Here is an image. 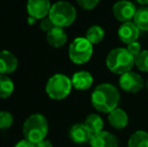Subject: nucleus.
I'll return each mask as SVG.
<instances>
[{"label": "nucleus", "instance_id": "obj_12", "mask_svg": "<svg viewBox=\"0 0 148 147\" xmlns=\"http://www.w3.org/2000/svg\"><path fill=\"white\" fill-rule=\"evenodd\" d=\"M118 144L117 137L107 131H102L93 135L90 141L91 147H118Z\"/></svg>", "mask_w": 148, "mask_h": 147}, {"label": "nucleus", "instance_id": "obj_11", "mask_svg": "<svg viewBox=\"0 0 148 147\" xmlns=\"http://www.w3.org/2000/svg\"><path fill=\"white\" fill-rule=\"evenodd\" d=\"M18 66V61L16 57L9 51H0V74L9 75L12 74Z\"/></svg>", "mask_w": 148, "mask_h": 147}, {"label": "nucleus", "instance_id": "obj_9", "mask_svg": "<svg viewBox=\"0 0 148 147\" xmlns=\"http://www.w3.org/2000/svg\"><path fill=\"white\" fill-rule=\"evenodd\" d=\"M51 4L49 0H28L26 4L27 13L35 19H42L49 15Z\"/></svg>", "mask_w": 148, "mask_h": 147}, {"label": "nucleus", "instance_id": "obj_26", "mask_svg": "<svg viewBox=\"0 0 148 147\" xmlns=\"http://www.w3.org/2000/svg\"><path fill=\"white\" fill-rule=\"evenodd\" d=\"M39 26H40V29L42 31H45V32H49L51 29H53L55 27L53 25V21L49 19V17H45L41 19L40 23H39Z\"/></svg>", "mask_w": 148, "mask_h": 147}, {"label": "nucleus", "instance_id": "obj_23", "mask_svg": "<svg viewBox=\"0 0 148 147\" xmlns=\"http://www.w3.org/2000/svg\"><path fill=\"white\" fill-rule=\"evenodd\" d=\"M13 124V116L8 111H0V130H6Z\"/></svg>", "mask_w": 148, "mask_h": 147}, {"label": "nucleus", "instance_id": "obj_3", "mask_svg": "<svg viewBox=\"0 0 148 147\" xmlns=\"http://www.w3.org/2000/svg\"><path fill=\"white\" fill-rule=\"evenodd\" d=\"M106 64L112 73L123 75L131 71L134 65V57L127 51V49L119 47L110 51Z\"/></svg>", "mask_w": 148, "mask_h": 147}, {"label": "nucleus", "instance_id": "obj_21", "mask_svg": "<svg viewBox=\"0 0 148 147\" xmlns=\"http://www.w3.org/2000/svg\"><path fill=\"white\" fill-rule=\"evenodd\" d=\"M105 36V31L99 25H93L88 29L86 34V38L88 39L92 44H97L101 42Z\"/></svg>", "mask_w": 148, "mask_h": 147}, {"label": "nucleus", "instance_id": "obj_17", "mask_svg": "<svg viewBox=\"0 0 148 147\" xmlns=\"http://www.w3.org/2000/svg\"><path fill=\"white\" fill-rule=\"evenodd\" d=\"M84 124L90 130L92 135H96V134L103 131L104 122L98 114H90L88 117L86 118Z\"/></svg>", "mask_w": 148, "mask_h": 147}, {"label": "nucleus", "instance_id": "obj_8", "mask_svg": "<svg viewBox=\"0 0 148 147\" xmlns=\"http://www.w3.org/2000/svg\"><path fill=\"white\" fill-rule=\"evenodd\" d=\"M136 11L135 5L128 0H120L113 6L114 16L116 19L122 22L130 21V19L134 18Z\"/></svg>", "mask_w": 148, "mask_h": 147}, {"label": "nucleus", "instance_id": "obj_7", "mask_svg": "<svg viewBox=\"0 0 148 147\" xmlns=\"http://www.w3.org/2000/svg\"><path fill=\"white\" fill-rule=\"evenodd\" d=\"M119 84H120V87L123 90L128 93H137L144 86L142 77L139 74L131 71L121 75Z\"/></svg>", "mask_w": 148, "mask_h": 147}, {"label": "nucleus", "instance_id": "obj_27", "mask_svg": "<svg viewBox=\"0 0 148 147\" xmlns=\"http://www.w3.org/2000/svg\"><path fill=\"white\" fill-rule=\"evenodd\" d=\"M13 147H35V144H33L32 142L28 141L26 139H23L18 141Z\"/></svg>", "mask_w": 148, "mask_h": 147}, {"label": "nucleus", "instance_id": "obj_24", "mask_svg": "<svg viewBox=\"0 0 148 147\" xmlns=\"http://www.w3.org/2000/svg\"><path fill=\"white\" fill-rule=\"evenodd\" d=\"M100 0H77L78 4L82 8L87 10H91L97 6V4L99 3Z\"/></svg>", "mask_w": 148, "mask_h": 147}, {"label": "nucleus", "instance_id": "obj_5", "mask_svg": "<svg viewBox=\"0 0 148 147\" xmlns=\"http://www.w3.org/2000/svg\"><path fill=\"white\" fill-rule=\"evenodd\" d=\"M72 87V80L70 78L62 74H57L47 81L45 92L53 100H62L69 96Z\"/></svg>", "mask_w": 148, "mask_h": 147}, {"label": "nucleus", "instance_id": "obj_6", "mask_svg": "<svg viewBox=\"0 0 148 147\" xmlns=\"http://www.w3.org/2000/svg\"><path fill=\"white\" fill-rule=\"evenodd\" d=\"M93 55V44L86 37H77L69 47V57L71 61L77 65L89 62Z\"/></svg>", "mask_w": 148, "mask_h": 147}, {"label": "nucleus", "instance_id": "obj_10", "mask_svg": "<svg viewBox=\"0 0 148 147\" xmlns=\"http://www.w3.org/2000/svg\"><path fill=\"white\" fill-rule=\"evenodd\" d=\"M139 30L140 29L137 27V25L134 22H123L122 25L119 27L118 36L122 42L129 44V43L137 40L139 36Z\"/></svg>", "mask_w": 148, "mask_h": 147}, {"label": "nucleus", "instance_id": "obj_18", "mask_svg": "<svg viewBox=\"0 0 148 147\" xmlns=\"http://www.w3.org/2000/svg\"><path fill=\"white\" fill-rule=\"evenodd\" d=\"M128 147H148V133L142 130L134 132L128 140Z\"/></svg>", "mask_w": 148, "mask_h": 147}, {"label": "nucleus", "instance_id": "obj_30", "mask_svg": "<svg viewBox=\"0 0 148 147\" xmlns=\"http://www.w3.org/2000/svg\"><path fill=\"white\" fill-rule=\"evenodd\" d=\"M36 21V19H35V18H33V17H28V22H29V24H33L34 23V22Z\"/></svg>", "mask_w": 148, "mask_h": 147}, {"label": "nucleus", "instance_id": "obj_31", "mask_svg": "<svg viewBox=\"0 0 148 147\" xmlns=\"http://www.w3.org/2000/svg\"><path fill=\"white\" fill-rule=\"evenodd\" d=\"M146 88H147V90H148V80H147V82H146Z\"/></svg>", "mask_w": 148, "mask_h": 147}, {"label": "nucleus", "instance_id": "obj_4", "mask_svg": "<svg viewBox=\"0 0 148 147\" xmlns=\"http://www.w3.org/2000/svg\"><path fill=\"white\" fill-rule=\"evenodd\" d=\"M49 17L55 26L64 28L70 26L76 20L77 11L69 2L59 1L51 5Z\"/></svg>", "mask_w": 148, "mask_h": 147}, {"label": "nucleus", "instance_id": "obj_28", "mask_svg": "<svg viewBox=\"0 0 148 147\" xmlns=\"http://www.w3.org/2000/svg\"><path fill=\"white\" fill-rule=\"evenodd\" d=\"M35 147H53V144H51V142L49 140L45 139L35 144Z\"/></svg>", "mask_w": 148, "mask_h": 147}, {"label": "nucleus", "instance_id": "obj_20", "mask_svg": "<svg viewBox=\"0 0 148 147\" xmlns=\"http://www.w3.org/2000/svg\"><path fill=\"white\" fill-rule=\"evenodd\" d=\"M134 23L140 30L148 31V6L139 8L134 16Z\"/></svg>", "mask_w": 148, "mask_h": 147}, {"label": "nucleus", "instance_id": "obj_14", "mask_svg": "<svg viewBox=\"0 0 148 147\" xmlns=\"http://www.w3.org/2000/svg\"><path fill=\"white\" fill-rule=\"evenodd\" d=\"M68 36L64 32V28L55 26L53 29H51L49 32H47V40L53 47L59 49L62 45L66 44Z\"/></svg>", "mask_w": 148, "mask_h": 147}, {"label": "nucleus", "instance_id": "obj_1", "mask_svg": "<svg viewBox=\"0 0 148 147\" xmlns=\"http://www.w3.org/2000/svg\"><path fill=\"white\" fill-rule=\"evenodd\" d=\"M91 101L97 111L101 113H110L117 108L120 101V94L113 85L101 84L93 91Z\"/></svg>", "mask_w": 148, "mask_h": 147}, {"label": "nucleus", "instance_id": "obj_22", "mask_svg": "<svg viewBox=\"0 0 148 147\" xmlns=\"http://www.w3.org/2000/svg\"><path fill=\"white\" fill-rule=\"evenodd\" d=\"M134 64L140 71L148 72V51H142L134 57Z\"/></svg>", "mask_w": 148, "mask_h": 147}, {"label": "nucleus", "instance_id": "obj_16", "mask_svg": "<svg viewBox=\"0 0 148 147\" xmlns=\"http://www.w3.org/2000/svg\"><path fill=\"white\" fill-rule=\"evenodd\" d=\"M108 120L112 127L115 129H123L128 125V116L126 112L120 108H116L110 112Z\"/></svg>", "mask_w": 148, "mask_h": 147}, {"label": "nucleus", "instance_id": "obj_15", "mask_svg": "<svg viewBox=\"0 0 148 147\" xmlns=\"http://www.w3.org/2000/svg\"><path fill=\"white\" fill-rule=\"evenodd\" d=\"M73 87L77 90L85 91L91 88L93 85V76L86 71L78 72L72 78Z\"/></svg>", "mask_w": 148, "mask_h": 147}, {"label": "nucleus", "instance_id": "obj_25", "mask_svg": "<svg viewBox=\"0 0 148 147\" xmlns=\"http://www.w3.org/2000/svg\"><path fill=\"white\" fill-rule=\"evenodd\" d=\"M127 51H129V53H131V55H133V57H136L137 55H139V53H141V45L139 42H137V41H134V42H131L128 44V46H127Z\"/></svg>", "mask_w": 148, "mask_h": 147}, {"label": "nucleus", "instance_id": "obj_29", "mask_svg": "<svg viewBox=\"0 0 148 147\" xmlns=\"http://www.w3.org/2000/svg\"><path fill=\"white\" fill-rule=\"evenodd\" d=\"M141 5H148V0H136Z\"/></svg>", "mask_w": 148, "mask_h": 147}, {"label": "nucleus", "instance_id": "obj_19", "mask_svg": "<svg viewBox=\"0 0 148 147\" xmlns=\"http://www.w3.org/2000/svg\"><path fill=\"white\" fill-rule=\"evenodd\" d=\"M14 91V84L12 80L6 75L0 74V99H6L12 95Z\"/></svg>", "mask_w": 148, "mask_h": 147}, {"label": "nucleus", "instance_id": "obj_13", "mask_svg": "<svg viewBox=\"0 0 148 147\" xmlns=\"http://www.w3.org/2000/svg\"><path fill=\"white\" fill-rule=\"evenodd\" d=\"M70 137L75 143L86 144L90 143L93 135L85 124H76L71 128Z\"/></svg>", "mask_w": 148, "mask_h": 147}, {"label": "nucleus", "instance_id": "obj_2", "mask_svg": "<svg viewBox=\"0 0 148 147\" xmlns=\"http://www.w3.org/2000/svg\"><path fill=\"white\" fill-rule=\"evenodd\" d=\"M24 138L36 144L45 139L49 132L47 118L41 114H32L25 120L22 128Z\"/></svg>", "mask_w": 148, "mask_h": 147}]
</instances>
